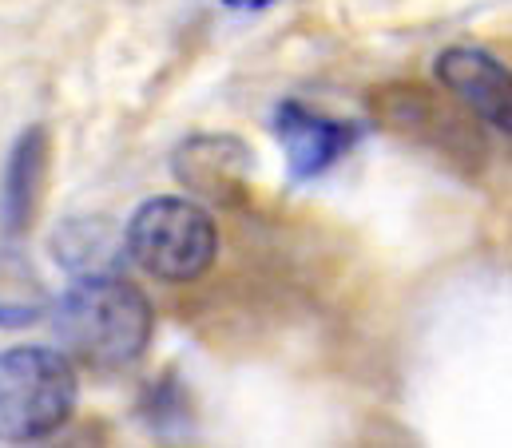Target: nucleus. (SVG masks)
Returning <instances> with one entry per match:
<instances>
[{
    "mask_svg": "<svg viewBox=\"0 0 512 448\" xmlns=\"http://www.w3.org/2000/svg\"><path fill=\"white\" fill-rule=\"evenodd\" d=\"M48 310L68 357L100 373H120L135 365L155 330L147 294L116 270L76 274V282Z\"/></svg>",
    "mask_w": 512,
    "mask_h": 448,
    "instance_id": "obj_1",
    "label": "nucleus"
},
{
    "mask_svg": "<svg viewBox=\"0 0 512 448\" xmlns=\"http://www.w3.org/2000/svg\"><path fill=\"white\" fill-rule=\"evenodd\" d=\"M80 385L64 353L16 345L0 353V441L24 445L52 437L76 413Z\"/></svg>",
    "mask_w": 512,
    "mask_h": 448,
    "instance_id": "obj_2",
    "label": "nucleus"
},
{
    "mask_svg": "<svg viewBox=\"0 0 512 448\" xmlns=\"http://www.w3.org/2000/svg\"><path fill=\"white\" fill-rule=\"evenodd\" d=\"M128 258L159 282H195L211 270L219 254L215 219L179 195L147 199L124 230Z\"/></svg>",
    "mask_w": 512,
    "mask_h": 448,
    "instance_id": "obj_3",
    "label": "nucleus"
},
{
    "mask_svg": "<svg viewBox=\"0 0 512 448\" xmlns=\"http://www.w3.org/2000/svg\"><path fill=\"white\" fill-rule=\"evenodd\" d=\"M437 80L473 112L481 115L489 127L509 131L512 127V80L509 68L489 56L485 48H469V44H453L437 56Z\"/></svg>",
    "mask_w": 512,
    "mask_h": 448,
    "instance_id": "obj_4",
    "label": "nucleus"
},
{
    "mask_svg": "<svg viewBox=\"0 0 512 448\" xmlns=\"http://www.w3.org/2000/svg\"><path fill=\"white\" fill-rule=\"evenodd\" d=\"M274 135L286 147V167L290 179H318L322 171H330L350 147H354V127L326 119V115L310 112L302 104H278L274 108Z\"/></svg>",
    "mask_w": 512,
    "mask_h": 448,
    "instance_id": "obj_5",
    "label": "nucleus"
},
{
    "mask_svg": "<svg viewBox=\"0 0 512 448\" xmlns=\"http://www.w3.org/2000/svg\"><path fill=\"white\" fill-rule=\"evenodd\" d=\"M251 167V151L239 139H219L203 135L179 147L175 155V175L183 187L207 195V199H231L243 187V175Z\"/></svg>",
    "mask_w": 512,
    "mask_h": 448,
    "instance_id": "obj_6",
    "label": "nucleus"
},
{
    "mask_svg": "<svg viewBox=\"0 0 512 448\" xmlns=\"http://www.w3.org/2000/svg\"><path fill=\"white\" fill-rule=\"evenodd\" d=\"M44 175H48V131L36 123L28 127L4 167V187H0V223L4 230L20 234L24 226L32 223L40 191H44Z\"/></svg>",
    "mask_w": 512,
    "mask_h": 448,
    "instance_id": "obj_7",
    "label": "nucleus"
},
{
    "mask_svg": "<svg viewBox=\"0 0 512 448\" xmlns=\"http://www.w3.org/2000/svg\"><path fill=\"white\" fill-rule=\"evenodd\" d=\"M52 306L40 270L20 250H0V330L36 326Z\"/></svg>",
    "mask_w": 512,
    "mask_h": 448,
    "instance_id": "obj_8",
    "label": "nucleus"
},
{
    "mask_svg": "<svg viewBox=\"0 0 512 448\" xmlns=\"http://www.w3.org/2000/svg\"><path fill=\"white\" fill-rule=\"evenodd\" d=\"M116 254H124V246L112 242V230L100 219H72L56 234V258L76 274L116 270Z\"/></svg>",
    "mask_w": 512,
    "mask_h": 448,
    "instance_id": "obj_9",
    "label": "nucleus"
},
{
    "mask_svg": "<svg viewBox=\"0 0 512 448\" xmlns=\"http://www.w3.org/2000/svg\"><path fill=\"white\" fill-rule=\"evenodd\" d=\"M227 8H235V12H262V8H270L274 0H223Z\"/></svg>",
    "mask_w": 512,
    "mask_h": 448,
    "instance_id": "obj_10",
    "label": "nucleus"
}]
</instances>
